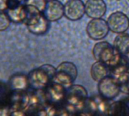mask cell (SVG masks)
Returning a JSON list of instances; mask_svg holds the SVG:
<instances>
[{
    "mask_svg": "<svg viewBox=\"0 0 129 116\" xmlns=\"http://www.w3.org/2000/svg\"><path fill=\"white\" fill-rule=\"evenodd\" d=\"M11 20L5 11H0V32L6 30L11 25Z\"/></svg>",
    "mask_w": 129,
    "mask_h": 116,
    "instance_id": "ffe728a7",
    "label": "cell"
},
{
    "mask_svg": "<svg viewBox=\"0 0 129 116\" xmlns=\"http://www.w3.org/2000/svg\"><path fill=\"white\" fill-rule=\"evenodd\" d=\"M109 113L110 116H129L128 106L126 102H116L110 106Z\"/></svg>",
    "mask_w": 129,
    "mask_h": 116,
    "instance_id": "ac0fdd59",
    "label": "cell"
},
{
    "mask_svg": "<svg viewBox=\"0 0 129 116\" xmlns=\"http://www.w3.org/2000/svg\"><path fill=\"white\" fill-rule=\"evenodd\" d=\"M122 91L129 94V77L123 84L121 85V91Z\"/></svg>",
    "mask_w": 129,
    "mask_h": 116,
    "instance_id": "44dd1931",
    "label": "cell"
},
{
    "mask_svg": "<svg viewBox=\"0 0 129 116\" xmlns=\"http://www.w3.org/2000/svg\"><path fill=\"white\" fill-rule=\"evenodd\" d=\"M113 46L122 55L125 56L129 51V34L126 32L118 34L114 39Z\"/></svg>",
    "mask_w": 129,
    "mask_h": 116,
    "instance_id": "e0dca14e",
    "label": "cell"
},
{
    "mask_svg": "<svg viewBox=\"0 0 129 116\" xmlns=\"http://www.w3.org/2000/svg\"><path fill=\"white\" fill-rule=\"evenodd\" d=\"M14 94H22L29 89L27 75L17 73L10 77L8 82Z\"/></svg>",
    "mask_w": 129,
    "mask_h": 116,
    "instance_id": "5bb4252c",
    "label": "cell"
},
{
    "mask_svg": "<svg viewBox=\"0 0 129 116\" xmlns=\"http://www.w3.org/2000/svg\"><path fill=\"white\" fill-rule=\"evenodd\" d=\"M14 94L8 83L0 81V107L9 106L12 104Z\"/></svg>",
    "mask_w": 129,
    "mask_h": 116,
    "instance_id": "2e32d148",
    "label": "cell"
},
{
    "mask_svg": "<svg viewBox=\"0 0 129 116\" xmlns=\"http://www.w3.org/2000/svg\"><path fill=\"white\" fill-rule=\"evenodd\" d=\"M127 104H128V107H129V103H127Z\"/></svg>",
    "mask_w": 129,
    "mask_h": 116,
    "instance_id": "d4e9b609",
    "label": "cell"
},
{
    "mask_svg": "<svg viewBox=\"0 0 129 116\" xmlns=\"http://www.w3.org/2000/svg\"><path fill=\"white\" fill-rule=\"evenodd\" d=\"M109 67L99 61H96L91 68V78L97 82H99L104 78L109 75Z\"/></svg>",
    "mask_w": 129,
    "mask_h": 116,
    "instance_id": "9a60e30c",
    "label": "cell"
},
{
    "mask_svg": "<svg viewBox=\"0 0 129 116\" xmlns=\"http://www.w3.org/2000/svg\"><path fill=\"white\" fill-rule=\"evenodd\" d=\"M8 0H0V11H6L8 9Z\"/></svg>",
    "mask_w": 129,
    "mask_h": 116,
    "instance_id": "7402d4cb",
    "label": "cell"
},
{
    "mask_svg": "<svg viewBox=\"0 0 129 116\" xmlns=\"http://www.w3.org/2000/svg\"><path fill=\"white\" fill-rule=\"evenodd\" d=\"M26 18L25 23L28 31L33 35H41L45 34L49 29V21L43 13L33 7L26 5Z\"/></svg>",
    "mask_w": 129,
    "mask_h": 116,
    "instance_id": "3957f363",
    "label": "cell"
},
{
    "mask_svg": "<svg viewBox=\"0 0 129 116\" xmlns=\"http://www.w3.org/2000/svg\"><path fill=\"white\" fill-rule=\"evenodd\" d=\"M17 1H19V2H24L25 0H17Z\"/></svg>",
    "mask_w": 129,
    "mask_h": 116,
    "instance_id": "cb8c5ba5",
    "label": "cell"
},
{
    "mask_svg": "<svg viewBox=\"0 0 129 116\" xmlns=\"http://www.w3.org/2000/svg\"><path fill=\"white\" fill-rule=\"evenodd\" d=\"M42 13L49 22H56L64 16V4L59 0L48 1Z\"/></svg>",
    "mask_w": 129,
    "mask_h": 116,
    "instance_id": "7c38bea8",
    "label": "cell"
},
{
    "mask_svg": "<svg viewBox=\"0 0 129 116\" xmlns=\"http://www.w3.org/2000/svg\"><path fill=\"white\" fill-rule=\"evenodd\" d=\"M47 0H25L24 5L35 8L41 12H43L47 4Z\"/></svg>",
    "mask_w": 129,
    "mask_h": 116,
    "instance_id": "d6986e66",
    "label": "cell"
},
{
    "mask_svg": "<svg viewBox=\"0 0 129 116\" xmlns=\"http://www.w3.org/2000/svg\"><path fill=\"white\" fill-rule=\"evenodd\" d=\"M44 97L48 104L54 107L63 103L66 100V88L58 83L52 82L45 90Z\"/></svg>",
    "mask_w": 129,
    "mask_h": 116,
    "instance_id": "52a82bcc",
    "label": "cell"
},
{
    "mask_svg": "<svg viewBox=\"0 0 129 116\" xmlns=\"http://www.w3.org/2000/svg\"><path fill=\"white\" fill-rule=\"evenodd\" d=\"M107 24L111 32L121 34L126 32L129 29V17L122 11H115L107 18Z\"/></svg>",
    "mask_w": 129,
    "mask_h": 116,
    "instance_id": "9c48e42d",
    "label": "cell"
},
{
    "mask_svg": "<svg viewBox=\"0 0 129 116\" xmlns=\"http://www.w3.org/2000/svg\"><path fill=\"white\" fill-rule=\"evenodd\" d=\"M85 14V3L82 0H67L64 4V16L70 20H79Z\"/></svg>",
    "mask_w": 129,
    "mask_h": 116,
    "instance_id": "8fae6325",
    "label": "cell"
},
{
    "mask_svg": "<svg viewBox=\"0 0 129 116\" xmlns=\"http://www.w3.org/2000/svg\"><path fill=\"white\" fill-rule=\"evenodd\" d=\"M93 56L96 61L106 64L109 69L116 66L122 59V55L113 45L105 41H101L93 48Z\"/></svg>",
    "mask_w": 129,
    "mask_h": 116,
    "instance_id": "7a4b0ae2",
    "label": "cell"
},
{
    "mask_svg": "<svg viewBox=\"0 0 129 116\" xmlns=\"http://www.w3.org/2000/svg\"><path fill=\"white\" fill-rule=\"evenodd\" d=\"M77 75L78 70L76 65L72 62L65 61L56 68L53 82L60 84L65 88H69L76 81Z\"/></svg>",
    "mask_w": 129,
    "mask_h": 116,
    "instance_id": "277c9868",
    "label": "cell"
},
{
    "mask_svg": "<svg viewBox=\"0 0 129 116\" xmlns=\"http://www.w3.org/2000/svg\"><path fill=\"white\" fill-rule=\"evenodd\" d=\"M125 57H126V59H127V60L128 61V63H129V51H128V53L125 55Z\"/></svg>",
    "mask_w": 129,
    "mask_h": 116,
    "instance_id": "603a6c76",
    "label": "cell"
},
{
    "mask_svg": "<svg viewBox=\"0 0 129 116\" xmlns=\"http://www.w3.org/2000/svg\"><path fill=\"white\" fill-rule=\"evenodd\" d=\"M110 31L107 20L98 18L91 19L87 24L86 32L90 38L99 41L104 38Z\"/></svg>",
    "mask_w": 129,
    "mask_h": 116,
    "instance_id": "ba28073f",
    "label": "cell"
},
{
    "mask_svg": "<svg viewBox=\"0 0 129 116\" xmlns=\"http://www.w3.org/2000/svg\"><path fill=\"white\" fill-rule=\"evenodd\" d=\"M6 14L11 23H24L26 18V9L24 4L17 0H8Z\"/></svg>",
    "mask_w": 129,
    "mask_h": 116,
    "instance_id": "30bf717a",
    "label": "cell"
},
{
    "mask_svg": "<svg viewBox=\"0 0 129 116\" xmlns=\"http://www.w3.org/2000/svg\"><path fill=\"white\" fill-rule=\"evenodd\" d=\"M47 1H51V0H47Z\"/></svg>",
    "mask_w": 129,
    "mask_h": 116,
    "instance_id": "484cf974",
    "label": "cell"
},
{
    "mask_svg": "<svg viewBox=\"0 0 129 116\" xmlns=\"http://www.w3.org/2000/svg\"><path fill=\"white\" fill-rule=\"evenodd\" d=\"M14 95H17L18 98L17 101L13 100L12 104L16 105L28 115L34 114L40 106V100L35 91L28 90L22 94Z\"/></svg>",
    "mask_w": 129,
    "mask_h": 116,
    "instance_id": "8992f818",
    "label": "cell"
},
{
    "mask_svg": "<svg viewBox=\"0 0 129 116\" xmlns=\"http://www.w3.org/2000/svg\"><path fill=\"white\" fill-rule=\"evenodd\" d=\"M98 91L103 100H113L121 92V85L114 77L108 75L98 82Z\"/></svg>",
    "mask_w": 129,
    "mask_h": 116,
    "instance_id": "5b68a950",
    "label": "cell"
},
{
    "mask_svg": "<svg viewBox=\"0 0 129 116\" xmlns=\"http://www.w3.org/2000/svg\"><path fill=\"white\" fill-rule=\"evenodd\" d=\"M85 14L91 19L102 18L107 11L104 0H87L85 3Z\"/></svg>",
    "mask_w": 129,
    "mask_h": 116,
    "instance_id": "4fadbf2b",
    "label": "cell"
},
{
    "mask_svg": "<svg viewBox=\"0 0 129 116\" xmlns=\"http://www.w3.org/2000/svg\"><path fill=\"white\" fill-rule=\"evenodd\" d=\"M56 68L50 64H45L31 70L27 77L29 89L39 91H44L54 80Z\"/></svg>",
    "mask_w": 129,
    "mask_h": 116,
    "instance_id": "6da1fadb",
    "label": "cell"
}]
</instances>
